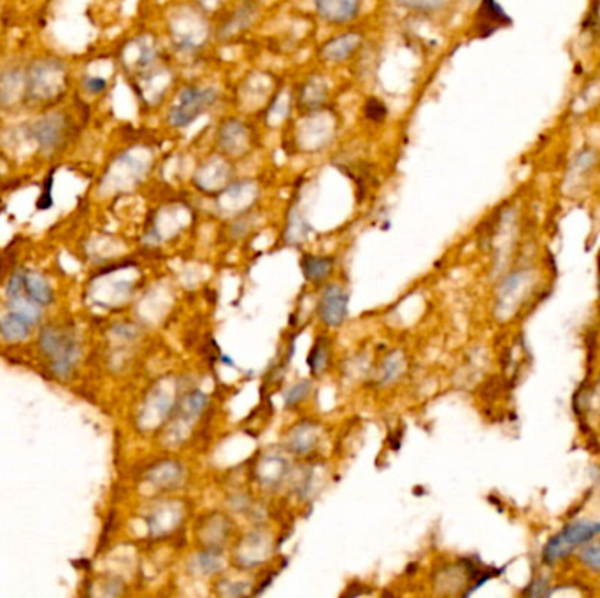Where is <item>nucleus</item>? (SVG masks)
Listing matches in <instances>:
<instances>
[{
    "mask_svg": "<svg viewBox=\"0 0 600 598\" xmlns=\"http://www.w3.org/2000/svg\"><path fill=\"white\" fill-rule=\"evenodd\" d=\"M600 534L599 521H577V523L569 525L562 532L551 537L542 549V560L544 563H553L565 556L574 547L581 546L584 542H590Z\"/></svg>",
    "mask_w": 600,
    "mask_h": 598,
    "instance_id": "obj_1",
    "label": "nucleus"
},
{
    "mask_svg": "<svg viewBox=\"0 0 600 598\" xmlns=\"http://www.w3.org/2000/svg\"><path fill=\"white\" fill-rule=\"evenodd\" d=\"M216 102V92L212 88H193L186 86L181 90L178 102L169 111V121L171 125L183 128L198 118L202 112L208 111Z\"/></svg>",
    "mask_w": 600,
    "mask_h": 598,
    "instance_id": "obj_2",
    "label": "nucleus"
},
{
    "mask_svg": "<svg viewBox=\"0 0 600 598\" xmlns=\"http://www.w3.org/2000/svg\"><path fill=\"white\" fill-rule=\"evenodd\" d=\"M41 346L46 354H49L53 360V369L56 372L71 371L72 364L76 361V354H78V347L72 337L59 335L55 330H44L41 337Z\"/></svg>",
    "mask_w": 600,
    "mask_h": 598,
    "instance_id": "obj_3",
    "label": "nucleus"
},
{
    "mask_svg": "<svg viewBox=\"0 0 600 598\" xmlns=\"http://www.w3.org/2000/svg\"><path fill=\"white\" fill-rule=\"evenodd\" d=\"M348 314V295L337 285L325 288L320 300V316L328 326H339Z\"/></svg>",
    "mask_w": 600,
    "mask_h": 598,
    "instance_id": "obj_4",
    "label": "nucleus"
},
{
    "mask_svg": "<svg viewBox=\"0 0 600 598\" xmlns=\"http://www.w3.org/2000/svg\"><path fill=\"white\" fill-rule=\"evenodd\" d=\"M314 4L321 16L334 23L352 20L359 9V0H314Z\"/></svg>",
    "mask_w": 600,
    "mask_h": 598,
    "instance_id": "obj_5",
    "label": "nucleus"
},
{
    "mask_svg": "<svg viewBox=\"0 0 600 598\" xmlns=\"http://www.w3.org/2000/svg\"><path fill=\"white\" fill-rule=\"evenodd\" d=\"M32 323H34V321H32L30 318L16 311V313L9 314V316H6L0 321V330H2V335L6 337L7 340H20L28 335V330H30Z\"/></svg>",
    "mask_w": 600,
    "mask_h": 598,
    "instance_id": "obj_6",
    "label": "nucleus"
},
{
    "mask_svg": "<svg viewBox=\"0 0 600 598\" xmlns=\"http://www.w3.org/2000/svg\"><path fill=\"white\" fill-rule=\"evenodd\" d=\"M332 267H334L332 258H325V256L306 255L302 258V270L309 281H323L332 272Z\"/></svg>",
    "mask_w": 600,
    "mask_h": 598,
    "instance_id": "obj_7",
    "label": "nucleus"
},
{
    "mask_svg": "<svg viewBox=\"0 0 600 598\" xmlns=\"http://www.w3.org/2000/svg\"><path fill=\"white\" fill-rule=\"evenodd\" d=\"M359 42H360L359 35H352V34L342 35V37L334 39V41H330L327 46H325V54L328 56V60H334V61L346 60L349 54L355 52Z\"/></svg>",
    "mask_w": 600,
    "mask_h": 598,
    "instance_id": "obj_8",
    "label": "nucleus"
},
{
    "mask_svg": "<svg viewBox=\"0 0 600 598\" xmlns=\"http://www.w3.org/2000/svg\"><path fill=\"white\" fill-rule=\"evenodd\" d=\"M325 340L320 339L316 344H314L313 351H311L309 354V367L311 371H313V374H318V372H321L325 369V365H327V346H325Z\"/></svg>",
    "mask_w": 600,
    "mask_h": 598,
    "instance_id": "obj_9",
    "label": "nucleus"
},
{
    "mask_svg": "<svg viewBox=\"0 0 600 598\" xmlns=\"http://www.w3.org/2000/svg\"><path fill=\"white\" fill-rule=\"evenodd\" d=\"M580 560L583 561L584 567L592 570H600V544H590L584 547L580 554Z\"/></svg>",
    "mask_w": 600,
    "mask_h": 598,
    "instance_id": "obj_10",
    "label": "nucleus"
},
{
    "mask_svg": "<svg viewBox=\"0 0 600 598\" xmlns=\"http://www.w3.org/2000/svg\"><path fill=\"white\" fill-rule=\"evenodd\" d=\"M400 371H402V360H399V353L386 358L383 365V383H392L397 376H400Z\"/></svg>",
    "mask_w": 600,
    "mask_h": 598,
    "instance_id": "obj_11",
    "label": "nucleus"
},
{
    "mask_svg": "<svg viewBox=\"0 0 600 598\" xmlns=\"http://www.w3.org/2000/svg\"><path fill=\"white\" fill-rule=\"evenodd\" d=\"M307 391H309V383H307V381H302V383H299L297 386L292 388L287 395V402H284L287 407H292V405L299 404V402L306 397Z\"/></svg>",
    "mask_w": 600,
    "mask_h": 598,
    "instance_id": "obj_12",
    "label": "nucleus"
},
{
    "mask_svg": "<svg viewBox=\"0 0 600 598\" xmlns=\"http://www.w3.org/2000/svg\"><path fill=\"white\" fill-rule=\"evenodd\" d=\"M367 116L371 119H374V121H381L383 118H386V107L383 106L378 99H368Z\"/></svg>",
    "mask_w": 600,
    "mask_h": 598,
    "instance_id": "obj_13",
    "label": "nucleus"
},
{
    "mask_svg": "<svg viewBox=\"0 0 600 598\" xmlns=\"http://www.w3.org/2000/svg\"><path fill=\"white\" fill-rule=\"evenodd\" d=\"M400 4L414 7V9H426V7H433L436 4H439V0H400Z\"/></svg>",
    "mask_w": 600,
    "mask_h": 598,
    "instance_id": "obj_14",
    "label": "nucleus"
},
{
    "mask_svg": "<svg viewBox=\"0 0 600 598\" xmlns=\"http://www.w3.org/2000/svg\"><path fill=\"white\" fill-rule=\"evenodd\" d=\"M86 88H88V92L92 93H99L106 88V81L100 78H92L88 79V83H86Z\"/></svg>",
    "mask_w": 600,
    "mask_h": 598,
    "instance_id": "obj_15",
    "label": "nucleus"
}]
</instances>
